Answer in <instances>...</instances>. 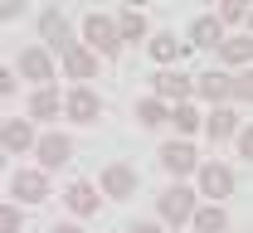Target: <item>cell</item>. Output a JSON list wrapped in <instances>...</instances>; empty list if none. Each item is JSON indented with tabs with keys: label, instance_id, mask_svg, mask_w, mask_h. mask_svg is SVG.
<instances>
[{
	"label": "cell",
	"instance_id": "obj_2",
	"mask_svg": "<svg viewBox=\"0 0 253 233\" xmlns=\"http://www.w3.org/2000/svg\"><path fill=\"white\" fill-rule=\"evenodd\" d=\"M156 214L166 219V229H185L190 214H195V190H190V185H170V190H161Z\"/></svg>",
	"mask_w": 253,
	"mask_h": 233
},
{
	"label": "cell",
	"instance_id": "obj_10",
	"mask_svg": "<svg viewBox=\"0 0 253 233\" xmlns=\"http://www.w3.org/2000/svg\"><path fill=\"white\" fill-rule=\"evenodd\" d=\"M151 88H156V102H166V107L190 102V78L180 73V68H161L156 78H151Z\"/></svg>",
	"mask_w": 253,
	"mask_h": 233
},
{
	"label": "cell",
	"instance_id": "obj_4",
	"mask_svg": "<svg viewBox=\"0 0 253 233\" xmlns=\"http://www.w3.org/2000/svg\"><path fill=\"white\" fill-rule=\"evenodd\" d=\"M34 156H39V170L49 175V170H59L73 161V136H63V132H44V136H34Z\"/></svg>",
	"mask_w": 253,
	"mask_h": 233
},
{
	"label": "cell",
	"instance_id": "obj_32",
	"mask_svg": "<svg viewBox=\"0 0 253 233\" xmlns=\"http://www.w3.org/2000/svg\"><path fill=\"white\" fill-rule=\"evenodd\" d=\"M49 233H83L78 224H59V229H49Z\"/></svg>",
	"mask_w": 253,
	"mask_h": 233
},
{
	"label": "cell",
	"instance_id": "obj_7",
	"mask_svg": "<svg viewBox=\"0 0 253 233\" xmlns=\"http://www.w3.org/2000/svg\"><path fill=\"white\" fill-rule=\"evenodd\" d=\"M195 166H200V151H195L190 141H166V146H161V170H166V175L185 180V175H195Z\"/></svg>",
	"mask_w": 253,
	"mask_h": 233
},
{
	"label": "cell",
	"instance_id": "obj_5",
	"mask_svg": "<svg viewBox=\"0 0 253 233\" xmlns=\"http://www.w3.org/2000/svg\"><path fill=\"white\" fill-rule=\"evenodd\" d=\"M39 34H44V44H39L44 54H63V49H73V44H78V39H73V30H68V15H63V10H54V5L39 15Z\"/></svg>",
	"mask_w": 253,
	"mask_h": 233
},
{
	"label": "cell",
	"instance_id": "obj_13",
	"mask_svg": "<svg viewBox=\"0 0 253 233\" xmlns=\"http://www.w3.org/2000/svg\"><path fill=\"white\" fill-rule=\"evenodd\" d=\"M63 204L73 209V219H93L97 209H102V195H97V185H88V180H73L63 190Z\"/></svg>",
	"mask_w": 253,
	"mask_h": 233
},
{
	"label": "cell",
	"instance_id": "obj_19",
	"mask_svg": "<svg viewBox=\"0 0 253 233\" xmlns=\"http://www.w3.org/2000/svg\"><path fill=\"white\" fill-rule=\"evenodd\" d=\"M190 229H195V233H224V229H229V214H224L219 204H195Z\"/></svg>",
	"mask_w": 253,
	"mask_h": 233
},
{
	"label": "cell",
	"instance_id": "obj_9",
	"mask_svg": "<svg viewBox=\"0 0 253 233\" xmlns=\"http://www.w3.org/2000/svg\"><path fill=\"white\" fill-rule=\"evenodd\" d=\"M20 78H30V83H39V88H49V83H54V54H44V49H39V44H30V49H25V54H20Z\"/></svg>",
	"mask_w": 253,
	"mask_h": 233
},
{
	"label": "cell",
	"instance_id": "obj_18",
	"mask_svg": "<svg viewBox=\"0 0 253 233\" xmlns=\"http://www.w3.org/2000/svg\"><path fill=\"white\" fill-rule=\"evenodd\" d=\"M219 59H224L229 68H249V59H253V39H249V30L219 39Z\"/></svg>",
	"mask_w": 253,
	"mask_h": 233
},
{
	"label": "cell",
	"instance_id": "obj_16",
	"mask_svg": "<svg viewBox=\"0 0 253 233\" xmlns=\"http://www.w3.org/2000/svg\"><path fill=\"white\" fill-rule=\"evenodd\" d=\"M219 39H224V30H219L214 15H195V20H190V44H195V49H219Z\"/></svg>",
	"mask_w": 253,
	"mask_h": 233
},
{
	"label": "cell",
	"instance_id": "obj_30",
	"mask_svg": "<svg viewBox=\"0 0 253 233\" xmlns=\"http://www.w3.org/2000/svg\"><path fill=\"white\" fill-rule=\"evenodd\" d=\"M126 233H166V229H161V224H151V219H141V224H131Z\"/></svg>",
	"mask_w": 253,
	"mask_h": 233
},
{
	"label": "cell",
	"instance_id": "obj_26",
	"mask_svg": "<svg viewBox=\"0 0 253 233\" xmlns=\"http://www.w3.org/2000/svg\"><path fill=\"white\" fill-rule=\"evenodd\" d=\"M229 102H244V107L253 102V73L249 68H244L239 78H229Z\"/></svg>",
	"mask_w": 253,
	"mask_h": 233
},
{
	"label": "cell",
	"instance_id": "obj_15",
	"mask_svg": "<svg viewBox=\"0 0 253 233\" xmlns=\"http://www.w3.org/2000/svg\"><path fill=\"white\" fill-rule=\"evenodd\" d=\"M63 112V98H59V88L49 83V88H34V98H30V127L34 122H54Z\"/></svg>",
	"mask_w": 253,
	"mask_h": 233
},
{
	"label": "cell",
	"instance_id": "obj_28",
	"mask_svg": "<svg viewBox=\"0 0 253 233\" xmlns=\"http://www.w3.org/2000/svg\"><path fill=\"white\" fill-rule=\"evenodd\" d=\"M234 146H239V156H244V161H253V127H249V122L234 132Z\"/></svg>",
	"mask_w": 253,
	"mask_h": 233
},
{
	"label": "cell",
	"instance_id": "obj_23",
	"mask_svg": "<svg viewBox=\"0 0 253 233\" xmlns=\"http://www.w3.org/2000/svg\"><path fill=\"white\" fill-rule=\"evenodd\" d=\"M112 25H117V39H122V44L126 39H146V15H141V10H122Z\"/></svg>",
	"mask_w": 253,
	"mask_h": 233
},
{
	"label": "cell",
	"instance_id": "obj_33",
	"mask_svg": "<svg viewBox=\"0 0 253 233\" xmlns=\"http://www.w3.org/2000/svg\"><path fill=\"white\" fill-rule=\"evenodd\" d=\"M0 166H5V151H0Z\"/></svg>",
	"mask_w": 253,
	"mask_h": 233
},
{
	"label": "cell",
	"instance_id": "obj_31",
	"mask_svg": "<svg viewBox=\"0 0 253 233\" xmlns=\"http://www.w3.org/2000/svg\"><path fill=\"white\" fill-rule=\"evenodd\" d=\"M15 93V78H10V68H0V98H10Z\"/></svg>",
	"mask_w": 253,
	"mask_h": 233
},
{
	"label": "cell",
	"instance_id": "obj_1",
	"mask_svg": "<svg viewBox=\"0 0 253 233\" xmlns=\"http://www.w3.org/2000/svg\"><path fill=\"white\" fill-rule=\"evenodd\" d=\"M195 180H200V195H205L210 204L229 200V195H234V185H239V180H234V170L224 166V161H200V166H195Z\"/></svg>",
	"mask_w": 253,
	"mask_h": 233
},
{
	"label": "cell",
	"instance_id": "obj_14",
	"mask_svg": "<svg viewBox=\"0 0 253 233\" xmlns=\"http://www.w3.org/2000/svg\"><path fill=\"white\" fill-rule=\"evenodd\" d=\"M190 98H205L214 107H229V73H200L190 78Z\"/></svg>",
	"mask_w": 253,
	"mask_h": 233
},
{
	"label": "cell",
	"instance_id": "obj_21",
	"mask_svg": "<svg viewBox=\"0 0 253 233\" xmlns=\"http://www.w3.org/2000/svg\"><path fill=\"white\" fill-rule=\"evenodd\" d=\"M166 122L180 132V141H190V136L200 132V122H205V117H200V107H195V102H180V107H170V112H166Z\"/></svg>",
	"mask_w": 253,
	"mask_h": 233
},
{
	"label": "cell",
	"instance_id": "obj_25",
	"mask_svg": "<svg viewBox=\"0 0 253 233\" xmlns=\"http://www.w3.org/2000/svg\"><path fill=\"white\" fill-rule=\"evenodd\" d=\"M214 20H219V30L224 25H244V30H249V5H244V0H224Z\"/></svg>",
	"mask_w": 253,
	"mask_h": 233
},
{
	"label": "cell",
	"instance_id": "obj_22",
	"mask_svg": "<svg viewBox=\"0 0 253 233\" xmlns=\"http://www.w3.org/2000/svg\"><path fill=\"white\" fill-rule=\"evenodd\" d=\"M146 49H151V59H156L161 68H170L175 64V59H180V54H185V44H180V39H175V34H151V44H146Z\"/></svg>",
	"mask_w": 253,
	"mask_h": 233
},
{
	"label": "cell",
	"instance_id": "obj_29",
	"mask_svg": "<svg viewBox=\"0 0 253 233\" xmlns=\"http://www.w3.org/2000/svg\"><path fill=\"white\" fill-rule=\"evenodd\" d=\"M20 15H25L20 0H0V25H5V20H20Z\"/></svg>",
	"mask_w": 253,
	"mask_h": 233
},
{
	"label": "cell",
	"instance_id": "obj_6",
	"mask_svg": "<svg viewBox=\"0 0 253 233\" xmlns=\"http://www.w3.org/2000/svg\"><path fill=\"white\" fill-rule=\"evenodd\" d=\"M10 200L44 204L49 200V175H44V170H15V175H10Z\"/></svg>",
	"mask_w": 253,
	"mask_h": 233
},
{
	"label": "cell",
	"instance_id": "obj_20",
	"mask_svg": "<svg viewBox=\"0 0 253 233\" xmlns=\"http://www.w3.org/2000/svg\"><path fill=\"white\" fill-rule=\"evenodd\" d=\"M0 151H34L30 122H0Z\"/></svg>",
	"mask_w": 253,
	"mask_h": 233
},
{
	"label": "cell",
	"instance_id": "obj_12",
	"mask_svg": "<svg viewBox=\"0 0 253 233\" xmlns=\"http://www.w3.org/2000/svg\"><path fill=\"white\" fill-rule=\"evenodd\" d=\"M102 195L107 200H131L136 195V170L126 166V161H107V170H102Z\"/></svg>",
	"mask_w": 253,
	"mask_h": 233
},
{
	"label": "cell",
	"instance_id": "obj_3",
	"mask_svg": "<svg viewBox=\"0 0 253 233\" xmlns=\"http://www.w3.org/2000/svg\"><path fill=\"white\" fill-rule=\"evenodd\" d=\"M83 39H88L83 49H88V54H97V59H112V54L122 49L112 15H88V20H83Z\"/></svg>",
	"mask_w": 253,
	"mask_h": 233
},
{
	"label": "cell",
	"instance_id": "obj_8",
	"mask_svg": "<svg viewBox=\"0 0 253 233\" xmlns=\"http://www.w3.org/2000/svg\"><path fill=\"white\" fill-rule=\"evenodd\" d=\"M63 117L68 122H97L102 117V98H97L93 88H68V98H63Z\"/></svg>",
	"mask_w": 253,
	"mask_h": 233
},
{
	"label": "cell",
	"instance_id": "obj_11",
	"mask_svg": "<svg viewBox=\"0 0 253 233\" xmlns=\"http://www.w3.org/2000/svg\"><path fill=\"white\" fill-rule=\"evenodd\" d=\"M97 64H102V59H97V54H88L83 44L63 49V73L73 78V88H88V83L97 78Z\"/></svg>",
	"mask_w": 253,
	"mask_h": 233
},
{
	"label": "cell",
	"instance_id": "obj_24",
	"mask_svg": "<svg viewBox=\"0 0 253 233\" xmlns=\"http://www.w3.org/2000/svg\"><path fill=\"white\" fill-rule=\"evenodd\" d=\"M166 112H170V107L156 102V98H141V102H136V122H141V127H161V122H166Z\"/></svg>",
	"mask_w": 253,
	"mask_h": 233
},
{
	"label": "cell",
	"instance_id": "obj_27",
	"mask_svg": "<svg viewBox=\"0 0 253 233\" xmlns=\"http://www.w3.org/2000/svg\"><path fill=\"white\" fill-rule=\"evenodd\" d=\"M20 224H25V214L5 200V204H0V233H20Z\"/></svg>",
	"mask_w": 253,
	"mask_h": 233
},
{
	"label": "cell",
	"instance_id": "obj_17",
	"mask_svg": "<svg viewBox=\"0 0 253 233\" xmlns=\"http://www.w3.org/2000/svg\"><path fill=\"white\" fill-rule=\"evenodd\" d=\"M200 127H205V136H210V141H229V136L239 132V112H234V107H214Z\"/></svg>",
	"mask_w": 253,
	"mask_h": 233
}]
</instances>
